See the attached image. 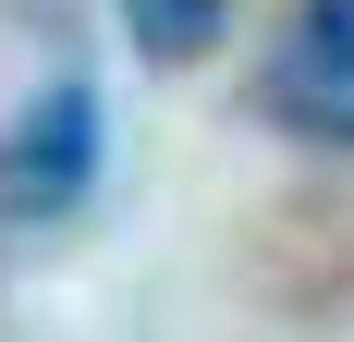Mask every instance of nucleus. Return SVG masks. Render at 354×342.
Instances as JSON below:
<instances>
[{
  "label": "nucleus",
  "mask_w": 354,
  "mask_h": 342,
  "mask_svg": "<svg viewBox=\"0 0 354 342\" xmlns=\"http://www.w3.org/2000/svg\"><path fill=\"white\" fill-rule=\"evenodd\" d=\"M86 183H98V98L86 86L25 98V123L0 135V208L12 220H62V208H86Z\"/></svg>",
  "instance_id": "obj_1"
},
{
  "label": "nucleus",
  "mask_w": 354,
  "mask_h": 342,
  "mask_svg": "<svg viewBox=\"0 0 354 342\" xmlns=\"http://www.w3.org/2000/svg\"><path fill=\"white\" fill-rule=\"evenodd\" d=\"M220 12H232V0H122V25H135L147 62H196V49H220Z\"/></svg>",
  "instance_id": "obj_2"
},
{
  "label": "nucleus",
  "mask_w": 354,
  "mask_h": 342,
  "mask_svg": "<svg viewBox=\"0 0 354 342\" xmlns=\"http://www.w3.org/2000/svg\"><path fill=\"white\" fill-rule=\"evenodd\" d=\"M306 62L354 86V0H306Z\"/></svg>",
  "instance_id": "obj_3"
}]
</instances>
